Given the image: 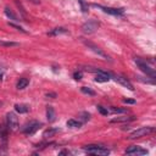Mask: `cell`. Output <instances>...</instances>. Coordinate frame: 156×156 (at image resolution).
Returning <instances> with one entry per match:
<instances>
[{
  "label": "cell",
  "mask_w": 156,
  "mask_h": 156,
  "mask_svg": "<svg viewBox=\"0 0 156 156\" xmlns=\"http://www.w3.org/2000/svg\"><path fill=\"white\" fill-rule=\"evenodd\" d=\"M99 26H100V23H99L96 20H89L88 22L83 23L82 31H83V32H84L85 34H92V33L96 32V29L99 28Z\"/></svg>",
  "instance_id": "277c9868"
},
{
  "label": "cell",
  "mask_w": 156,
  "mask_h": 156,
  "mask_svg": "<svg viewBox=\"0 0 156 156\" xmlns=\"http://www.w3.org/2000/svg\"><path fill=\"white\" fill-rule=\"evenodd\" d=\"M96 109H98V111L101 113V115H104V116H107L109 113V109H106V107H104V106H101V105H99V106H96Z\"/></svg>",
  "instance_id": "4316f807"
},
{
  "label": "cell",
  "mask_w": 156,
  "mask_h": 156,
  "mask_svg": "<svg viewBox=\"0 0 156 156\" xmlns=\"http://www.w3.org/2000/svg\"><path fill=\"white\" fill-rule=\"evenodd\" d=\"M59 132H60V128H50V129H46V131L44 132V134H43V137H44V138H50V137L55 136V134L59 133Z\"/></svg>",
  "instance_id": "ac0fdd59"
},
{
  "label": "cell",
  "mask_w": 156,
  "mask_h": 156,
  "mask_svg": "<svg viewBox=\"0 0 156 156\" xmlns=\"http://www.w3.org/2000/svg\"><path fill=\"white\" fill-rule=\"evenodd\" d=\"M28 84H29V81L27 78H20L16 87H17V89H24V88H27Z\"/></svg>",
  "instance_id": "e0dca14e"
},
{
  "label": "cell",
  "mask_w": 156,
  "mask_h": 156,
  "mask_svg": "<svg viewBox=\"0 0 156 156\" xmlns=\"http://www.w3.org/2000/svg\"><path fill=\"white\" fill-rule=\"evenodd\" d=\"M10 27H12V28H15V29H17V31H20V32H22V33H27V31L26 29H23L21 26H18V24H16V23H14V22H9L7 23Z\"/></svg>",
  "instance_id": "d4e9b609"
},
{
  "label": "cell",
  "mask_w": 156,
  "mask_h": 156,
  "mask_svg": "<svg viewBox=\"0 0 156 156\" xmlns=\"http://www.w3.org/2000/svg\"><path fill=\"white\" fill-rule=\"evenodd\" d=\"M85 151L90 153V154H94V155H101V156H106L110 154V150L101 147V145H95V144H89V145H85L84 148Z\"/></svg>",
  "instance_id": "7a4b0ae2"
},
{
  "label": "cell",
  "mask_w": 156,
  "mask_h": 156,
  "mask_svg": "<svg viewBox=\"0 0 156 156\" xmlns=\"http://www.w3.org/2000/svg\"><path fill=\"white\" fill-rule=\"evenodd\" d=\"M136 119V117L134 116H123V117H115L112 118L110 123H116V122H131V121H134Z\"/></svg>",
  "instance_id": "4fadbf2b"
},
{
  "label": "cell",
  "mask_w": 156,
  "mask_h": 156,
  "mask_svg": "<svg viewBox=\"0 0 156 156\" xmlns=\"http://www.w3.org/2000/svg\"><path fill=\"white\" fill-rule=\"evenodd\" d=\"M78 1H79V4H81L82 12H83V14H87V12H88V5L85 4V1H84V0H78Z\"/></svg>",
  "instance_id": "83f0119b"
},
{
  "label": "cell",
  "mask_w": 156,
  "mask_h": 156,
  "mask_svg": "<svg viewBox=\"0 0 156 156\" xmlns=\"http://www.w3.org/2000/svg\"><path fill=\"white\" fill-rule=\"evenodd\" d=\"M66 154H69V151H66V150H64V151L60 153V155H66Z\"/></svg>",
  "instance_id": "836d02e7"
},
{
  "label": "cell",
  "mask_w": 156,
  "mask_h": 156,
  "mask_svg": "<svg viewBox=\"0 0 156 156\" xmlns=\"http://www.w3.org/2000/svg\"><path fill=\"white\" fill-rule=\"evenodd\" d=\"M134 62H136L137 66L140 69V71L144 72V73L147 75L149 78H151V79H155V78H156V72H155V70L151 69V67H150V66L147 64V61L142 60L140 58H136V59H134Z\"/></svg>",
  "instance_id": "6da1fadb"
},
{
  "label": "cell",
  "mask_w": 156,
  "mask_h": 156,
  "mask_svg": "<svg viewBox=\"0 0 156 156\" xmlns=\"http://www.w3.org/2000/svg\"><path fill=\"white\" fill-rule=\"evenodd\" d=\"M29 1H31V3H33V4H39V3H40L39 0H29Z\"/></svg>",
  "instance_id": "d6a6232c"
},
{
  "label": "cell",
  "mask_w": 156,
  "mask_h": 156,
  "mask_svg": "<svg viewBox=\"0 0 156 156\" xmlns=\"http://www.w3.org/2000/svg\"><path fill=\"white\" fill-rule=\"evenodd\" d=\"M6 126L11 131H16L18 127V117L14 112H9L6 115Z\"/></svg>",
  "instance_id": "52a82bcc"
},
{
  "label": "cell",
  "mask_w": 156,
  "mask_h": 156,
  "mask_svg": "<svg viewBox=\"0 0 156 156\" xmlns=\"http://www.w3.org/2000/svg\"><path fill=\"white\" fill-rule=\"evenodd\" d=\"M4 11H5V15H6V16L10 18V20H14V21H20V18L16 16V15H15L12 11H11V9H10V7H5V10H4Z\"/></svg>",
  "instance_id": "d6986e66"
},
{
  "label": "cell",
  "mask_w": 156,
  "mask_h": 156,
  "mask_svg": "<svg viewBox=\"0 0 156 156\" xmlns=\"http://www.w3.org/2000/svg\"><path fill=\"white\" fill-rule=\"evenodd\" d=\"M46 118H48L49 122H54L55 118H56V113L53 106H46Z\"/></svg>",
  "instance_id": "7c38bea8"
},
{
  "label": "cell",
  "mask_w": 156,
  "mask_h": 156,
  "mask_svg": "<svg viewBox=\"0 0 156 156\" xmlns=\"http://www.w3.org/2000/svg\"><path fill=\"white\" fill-rule=\"evenodd\" d=\"M81 92L83 93V94H87V95H90V96H94L95 95V92L90 89V88H88V87H82L81 88Z\"/></svg>",
  "instance_id": "7402d4cb"
},
{
  "label": "cell",
  "mask_w": 156,
  "mask_h": 156,
  "mask_svg": "<svg viewBox=\"0 0 156 156\" xmlns=\"http://www.w3.org/2000/svg\"><path fill=\"white\" fill-rule=\"evenodd\" d=\"M82 77H83V72L82 71H76L75 73H73V78H75L76 81L82 79Z\"/></svg>",
  "instance_id": "f1b7e54d"
},
{
  "label": "cell",
  "mask_w": 156,
  "mask_h": 156,
  "mask_svg": "<svg viewBox=\"0 0 156 156\" xmlns=\"http://www.w3.org/2000/svg\"><path fill=\"white\" fill-rule=\"evenodd\" d=\"M3 76H4V71L0 69V81H3Z\"/></svg>",
  "instance_id": "1f68e13d"
},
{
  "label": "cell",
  "mask_w": 156,
  "mask_h": 156,
  "mask_svg": "<svg viewBox=\"0 0 156 156\" xmlns=\"http://www.w3.org/2000/svg\"><path fill=\"white\" fill-rule=\"evenodd\" d=\"M84 44L88 46V48H89L92 51H94L95 54H98L99 56H101V58H104L105 60H107V61H111V59H110V56H109L107 54H105L104 53V51L99 48V46H96L95 44H93L92 41H88V40H84Z\"/></svg>",
  "instance_id": "9c48e42d"
},
{
  "label": "cell",
  "mask_w": 156,
  "mask_h": 156,
  "mask_svg": "<svg viewBox=\"0 0 156 156\" xmlns=\"http://www.w3.org/2000/svg\"><path fill=\"white\" fill-rule=\"evenodd\" d=\"M56 96H58V95H56L55 93H48V94H46V98H51V99H55Z\"/></svg>",
  "instance_id": "4dcf8cb0"
},
{
  "label": "cell",
  "mask_w": 156,
  "mask_h": 156,
  "mask_svg": "<svg viewBox=\"0 0 156 156\" xmlns=\"http://www.w3.org/2000/svg\"><path fill=\"white\" fill-rule=\"evenodd\" d=\"M15 110L18 113H27L29 111V106L26 105V104H16L15 105Z\"/></svg>",
  "instance_id": "2e32d148"
},
{
  "label": "cell",
  "mask_w": 156,
  "mask_h": 156,
  "mask_svg": "<svg viewBox=\"0 0 156 156\" xmlns=\"http://www.w3.org/2000/svg\"><path fill=\"white\" fill-rule=\"evenodd\" d=\"M0 45L7 46V48H12V46H20V44L18 43H15V41H0Z\"/></svg>",
  "instance_id": "cb8c5ba5"
},
{
  "label": "cell",
  "mask_w": 156,
  "mask_h": 156,
  "mask_svg": "<svg viewBox=\"0 0 156 156\" xmlns=\"http://www.w3.org/2000/svg\"><path fill=\"white\" fill-rule=\"evenodd\" d=\"M137 81L143 82V83H148V84H154L155 83L154 79H148V78H144V77H140V76H137Z\"/></svg>",
  "instance_id": "484cf974"
},
{
  "label": "cell",
  "mask_w": 156,
  "mask_h": 156,
  "mask_svg": "<svg viewBox=\"0 0 156 156\" xmlns=\"http://www.w3.org/2000/svg\"><path fill=\"white\" fill-rule=\"evenodd\" d=\"M79 117H81V122H87V121H89L90 119V113H88V112H81L79 113Z\"/></svg>",
  "instance_id": "603a6c76"
},
{
  "label": "cell",
  "mask_w": 156,
  "mask_h": 156,
  "mask_svg": "<svg viewBox=\"0 0 156 156\" xmlns=\"http://www.w3.org/2000/svg\"><path fill=\"white\" fill-rule=\"evenodd\" d=\"M67 127L79 128V127H82V122L81 121H76V119H69V121H67Z\"/></svg>",
  "instance_id": "ffe728a7"
},
{
  "label": "cell",
  "mask_w": 156,
  "mask_h": 156,
  "mask_svg": "<svg viewBox=\"0 0 156 156\" xmlns=\"http://www.w3.org/2000/svg\"><path fill=\"white\" fill-rule=\"evenodd\" d=\"M40 126H41L40 122L32 121V122H29V123L26 124V126L21 129V131H22L24 134H27V136H32V134H34L40 128Z\"/></svg>",
  "instance_id": "8992f818"
},
{
  "label": "cell",
  "mask_w": 156,
  "mask_h": 156,
  "mask_svg": "<svg viewBox=\"0 0 156 156\" xmlns=\"http://www.w3.org/2000/svg\"><path fill=\"white\" fill-rule=\"evenodd\" d=\"M154 131H155L154 127H142V128L137 129V131L132 132L131 134H129L128 138H129V139H138V138H142V137L148 136V134L153 133Z\"/></svg>",
  "instance_id": "3957f363"
},
{
  "label": "cell",
  "mask_w": 156,
  "mask_h": 156,
  "mask_svg": "<svg viewBox=\"0 0 156 156\" xmlns=\"http://www.w3.org/2000/svg\"><path fill=\"white\" fill-rule=\"evenodd\" d=\"M126 154L127 155H147L148 150L140 148V147H138V145H133V147L128 148L126 150Z\"/></svg>",
  "instance_id": "30bf717a"
},
{
  "label": "cell",
  "mask_w": 156,
  "mask_h": 156,
  "mask_svg": "<svg viewBox=\"0 0 156 156\" xmlns=\"http://www.w3.org/2000/svg\"><path fill=\"white\" fill-rule=\"evenodd\" d=\"M111 79V73L110 72H105V71H99L98 75L95 76V82L98 83H105V82H109Z\"/></svg>",
  "instance_id": "8fae6325"
},
{
  "label": "cell",
  "mask_w": 156,
  "mask_h": 156,
  "mask_svg": "<svg viewBox=\"0 0 156 156\" xmlns=\"http://www.w3.org/2000/svg\"><path fill=\"white\" fill-rule=\"evenodd\" d=\"M109 112H112V113H127L128 112V109H122V107H113L111 106Z\"/></svg>",
  "instance_id": "44dd1931"
},
{
  "label": "cell",
  "mask_w": 156,
  "mask_h": 156,
  "mask_svg": "<svg viewBox=\"0 0 156 156\" xmlns=\"http://www.w3.org/2000/svg\"><path fill=\"white\" fill-rule=\"evenodd\" d=\"M111 78H113V81L117 82L118 84H121L122 87L127 88V89L132 90V92L134 90V88H133V85H132V83L129 82L126 77H122V76H119V75H113V73H111Z\"/></svg>",
  "instance_id": "ba28073f"
},
{
  "label": "cell",
  "mask_w": 156,
  "mask_h": 156,
  "mask_svg": "<svg viewBox=\"0 0 156 156\" xmlns=\"http://www.w3.org/2000/svg\"><path fill=\"white\" fill-rule=\"evenodd\" d=\"M123 102H126V104H136V100H133V99H123Z\"/></svg>",
  "instance_id": "f546056e"
},
{
  "label": "cell",
  "mask_w": 156,
  "mask_h": 156,
  "mask_svg": "<svg viewBox=\"0 0 156 156\" xmlns=\"http://www.w3.org/2000/svg\"><path fill=\"white\" fill-rule=\"evenodd\" d=\"M7 133H9L7 126H5L4 123H0V139L5 142V140H6V138H7Z\"/></svg>",
  "instance_id": "9a60e30c"
},
{
  "label": "cell",
  "mask_w": 156,
  "mask_h": 156,
  "mask_svg": "<svg viewBox=\"0 0 156 156\" xmlns=\"http://www.w3.org/2000/svg\"><path fill=\"white\" fill-rule=\"evenodd\" d=\"M94 7H98L102 10L105 14L109 15H112V16H123L124 15V9H116V7H106V6H101V5H96V4H93Z\"/></svg>",
  "instance_id": "5b68a950"
},
{
  "label": "cell",
  "mask_w": 156,
  "mask_h": 156,
  "mask_svg": "<svg viewBox=\"0 0 156 156\" xmlns=\"http://www.w3.org/2000/svg\"><path fill=\"white\" fill-rule=\"evenodd\" d=\"M69 33V29H66L64 27H58V28H54L53 31H50V32L48 33V35H60V34H66Z\"/></svg>",
  "instance_id": "5bb4252c"
}]
</instances>
